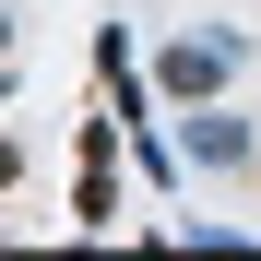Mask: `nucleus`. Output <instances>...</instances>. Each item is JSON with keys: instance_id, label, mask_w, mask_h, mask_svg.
Listing matches in <instances>:
<instances>
[{"instance_id": "7ed1b4c3", "label": "nucleus", "mask_w": 261, "mask_h": 261, "mask_svg": "<svg viewBox=\"0 0 261 261\" xmlns=\"http://www.w3.org/2000/svg\"><path fill=\"white\" fill-rule=\"evenodd\" d=\"M12 178H24V154H12V143H0V190H12Z\"/></svg>"}, {"instance_id": "f257e3e1", "label": "nucleus", "mask_w": 261, "mask_h": 261, "mask_svg": "<svg viewBox=\"0 0 261 261\" xmlns=\"http://www.w3.org/2000/svg\"><path fill=\"white\" fill-rule=\"evenodd\" d=\"M154 83H166L178 107H190V95H214V83H226V36H178V48L154 60Z\"/></svg>"}, {"instance_id": "f03ea898", "label": "nucleus", "mask_w": 261, "mask_h": 261, "mask_svg": "<svg viewBox=\"0 0 261 261\" xmlns=\"http://www.w3.org/2000/svg\"><path fill=\"white\" fill-rule=\"evenodd\" d=\"M190 154L202 166H249V119H190Z\"/></svg>"}]
</instances>
